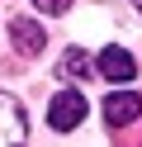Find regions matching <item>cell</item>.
<instances>
[{"label": "cell", "instance_id": "4", "mask_svg": "<svg viewBox=\"0 0 142 147\" xmlns=\"http://www.w3.org/2000/svg\"><path fill=\"white\" fill-rule=\"evenodd\" d=\"M9 38H14V48L24 52V57H38V52H43V43H47V33L38 29L33 19H24V14H19V19H9Z\"/></svg>", "mask_w": 142, "mask_h": 147}, {"label": "cell", "instance_id": "5", "mask_svg": "<svg viewBox=\"0 0 142 147\" xmlns=\"http://www.w3.org/2000/svg\"><path fill=\"white\" fill-rule=\"evenodd\" d=\"M100 76H104V81H133V76H137L133 52H123V48H104V52H100Z\"/></svg>", "mask_w": 142, "mask_h": 147}, {"label": "cell", "instance_id": "3", "mask_svg": "<svg viewBox=\"0 0 142 147\" xmlns=\"http://www.w3.org/2000/svg\"><path fill=\"white\" fill-rule=\"evenodd\" d=\"M104 119H109V128H123V123H133V119H142V95L114 90V95L104 100Z\"/></svg>", "mask_w": 142, "mask_h": 147}, {"label": "cell", "instance_id": "2", "mask_svg": "<svg viewBox=\"0 0 142 147\" xmlns=\"http://www.w3.org/2000/svg\"><path fill=\"white\" fill-rule=\"evenodd\" d=\"M24 138H28V123H24L19 100L0 95V147H24Z\"/></svg>", "mask_w": 142, "mask_h": 147}, {"label": "cell", "instance_id": "6", "mask_svg": "<svg viewBox=\"0 0 142 147\" xmlns=\"http://www.w3.org/2000/svg\"><path fill=\"white\" fill-rule=\"evenodd\" d=\"M85 71H90V57L81 48H66L62 52V76H85Z\"/></svg>", "mask_w": 142, "mask_h": 147}, {"label": "cell", "instance_id": "7", "mask_svg": "<svg viewBox=\"0 0 142 147\" xmlns=\"http://www.w3.org/2000/svg\"><path fill=\"white\" fill-rule=\"evenodd\" d=\"M33 5H38V10H43V14H62L66 5H71V0H33Z\"/></svg>", "mask_w": 142, "mask_h": 147}, {"label": "cell", "instance_id": "8", "mask_svg": "<svg viewBox=\"0 0 142 147\" xmlns=\"http://www.w3.org/2000/svg\"><path fill=\"white\" fill-rule=\"evenodd\" d=\"M133 5H137V10H142V0H133Z\"/></svg>", "mask_w": 142, "mask_h": 147}, {"label": "cell", "instance_id": "1", "mask_svg": "<svg viewBox=\"0 0 142 147\" xmlns=\"http://www.w3.org/2000/svg\"><path fill=\"white\" fill-rule=\"evenodd\" d=\"M85 109L90 105H85L81 90H62V95H52V105H47V123H52L57 133H71V128L85 119Z\"/></svg>", "mask_w": 142, "mask_h": 147}]
</instances>
